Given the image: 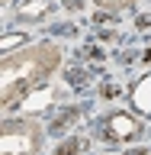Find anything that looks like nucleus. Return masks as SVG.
I'll list each match as a JSON object with an SVG mask.
<instances>
[{
	"mask_svg": "<svg viewBox=\"0 0 151 155\" xmlns=\"http://www.w3.org/2000/svg\"><path fill=\"white\" fill-rule=\"evenodd\" d=\"M64 48L55 42H32L19 52H10L0 61V107L3 113L16 110L32 91L45 87L61 68Z\"/></svg>",
	"mask_w": 151,
	"mask_h": 155,
	"instance_id": "nucleus-1",
	"label": "nucleus"
},
{
	"mask_svg": "<svg viewBox=\"0 0 151 155\" xmlns=\"http://www.w3.org/2000/svg\"><path fill=\"white\" fill-rule=\"evenodd\" d=\"M48 129L32 116H7L0 126V155H42Z\"/></svg>",
	"mask_w": 151,
	"mask_h": 155,
	"instance_id": "nucleus-2",
	"label": "nucleus"
},
{
	"mask_svg": "<svg viewBox=\"0 0 151 155\" xmlns=\"http://www.w3.org/2000/svg\"><path fill=\"white\" fill-rule=\"evenodd\" d=\"M93 136L106 145H129V142H135V139L145 136V123L135 113L113 110V113H103L93 123Z\"/></svg>",
	"mask_w": 151,
	"mask_h": 155,
	"instance_id": "nucleus-3",
	"label": "nucleus"
},
{
	"mask_svg": "<svg viewBox=\"0 0 151 155\" xmlns=\"http://www.w3.org/2000/svg\"><path fill=\"white\" fill-rule=\"evenodd\" d=\"M55 10H58L55 0H19L13 7V13H10V23H16V26H39Z\"/></svg>",
	"mask_w": 151,
	"mask_h": 155,
	"instance_id": "nucleus-4",
	"label": "nucleus"
},
{
	"mask_svg": "<svg viewBox=\"0 0 151 155\" xmlns=\"http://www.w3.org/2000/svg\"><path fill=\"white\" fill-rule=\"evenodd\" d=\"M87 116V104H77V107H58L55 116L48 120V136H71L80 120Z\"/></svg>",
	"mask_w": 151,
	"mask_h": 155,
	"instance_id": "nucleus-5",
	"label": "nucleus"
},
{
	"mask_svg": "<svg viewBox=\"0 0 151 155\" xmlns=\"http://www.w3.org/2000/svg\"><path fill=\"white\" fill-rule=\"evenodd\" d=\"M125 97H129V107L138 116H148L151 120V74L135 78L132 84H129V91H125Z\"/></svg>",
	"mask_w": 151,
	"mask_h": 155,
	"instance_id": "nucleus-6",
	"label": "nucleus"
},
{
	"mask_svg": "<svg viewBox=\"0 0 151 155\" xmlns=\"http://www.w3.org/2000/svg\"><path fill=\"white\" fill-rule=\"evenodd\" d=\"M96 78H100V68H96V65L77 61V65H68L64 68V84L74 87V91H90V87L96 84Z\"/></svg>",
	"mask_w": 151,
	"mask_h": 155,
	"instance_id": "nucleus-7",
	"label": "nucleus"
},
{
	"mask_svg": "<svg viewBox=\"0 0 151 155\" xmlns=\"http://www.w3.org/2000/svg\"><path fill=\"white\" fill-rule=\"evenodd\" d=\"M119 13H106V10H96V16H93V29L100 32L103 39H113V42H119L122 39V29H119Z\"/></svg>",
	"mask_w": 151,
	"mask_h": 155,
	"instance_id": "nucleus-8",
	"label": "nucleus"
},
{
	"mask_svg": "<svg viewBox=\"0 0 151 155\" xmlns=\"http://www.w3.org/2000/svg\"><path fill=\"white\" fill-rule=\"evenodd\" d=\"M77 58H80L84 65H103V61H106V52H103V45H93V42H87V45L77 52Z\"/></svg>",
	"mask_w": 151,
	"mask_h": 155,
	"instance_id": "nucleus-9",
	"label": "nucleus"
},
{
	"mask_svg": "<svg viewBox=\"0 0 151 155\" xmlns=\"http://www.w3.org/2000/svg\"><path fill=\"white\" fill-rule=\"evenodd\" d=\"M23 45H29L26 32H3V39H0V52L3 55H10L13 48H23Z\"/></svg>",
	"mask_w": 151,
	"mask_h": 155,
	"instance_id": "nucleus-10",
	"label": "nucleus"
},
{
	"mask_svg": "<svg viewBox=\"0 0 151 155\" xmlns=\"http://www.w3.org/2000/svg\"><path fill=\"white\" fill-rule=\"evenodd\" d=\"M100 10H106V13H125V10H135L138 7V0H93Z\"/></svg>",
	"mask_w": 151,
	"mask_h": 155,
	"instance_id": "nucleus-11",
	"label": "nucleus"
},
{
	"mask_svg": "<svg viewBox=\"0 0 151 155\" xmlns=\"http://www.w3.org/2000/svg\"><path fill=\"white\" fill-rule=\"evenodd\" d=\"M84 152V139L80 136H64V142L55 149V155H80Z\"/></svg>",
	"mask_w": 151,
	"mask_h": 155,
	"instance_id": "nucleus-12",
	"label": "nucleus"
},
{
	"mask_svg": "<svg viewBox=\"0 0 151 155\" xmlns=\"http://www.w3.org/2000/svg\"><path fill=\"white\" fill-rule=\"evenodd\" d=\"M48 32H52V36H61V39H74L77 36V26H74V23H58V26H52Z\"/></svg>",
	"mask_w": 151,
	"mask_h": 155,
	"instance_id": "nucleus-13",
	"label": "nucleus"
},
{
	"mask_svg": "<svg viewBox=\"0 0 151 155\" xmlns=\"http://www.w3.org/2000/svg\"><path fill=\"white\" fill-rule=\"evenodd\" d=\"M84 3H87V0H61V7H64L68 13H80V10H84Z\"/></svg>",
	"mask_w": 151,
	"mask_h": 155,
	"instance_id": "nucleus-14",
	"label": "nucleus"
},
{
	"mask_svg": "<svg viewBox=\"0 0 151 155\" xmlns=\"http://www.w3.org/2000/svg\"><path fill=\"white\" fill-rule=\"evenodd\" d=\"M148 26H151V16H138L135 19V29H138V32H145Z\"/></svg>",
	"mask_w": 151,
	"mask_h": 155,
	"instance_id": "nucleus-15",
	"label": "nucleus"
},
{
	"mask_svg": "<svg viewBox=\"0 0 151 155\" xmlns=\"http://www.w3.org/2000/svg\"><path fill=\"white\" fill-rule=\"evenodd\" d=\"M122 155H151V149H145V145H138V149H125Z\"/></svg>",
	"mask_w": 151,
	"mask_h": 155,
	"instance_id": "nucleus-16",
	"label": "nucleus"
},
{
	"mask_svg": "<svg viewBox=\"0 0 151 155\" xmlns=\"http://www.w3.org/2000/svg\"><path fill=\"white\" fill-rule=\"evenodd\" d=\"M116 94H119V91H116L113 84H106V87H103V97H116Z\"/></svg>",
	"mask_w": 151,
	"mask_h": 155,
	"instance_id": "nucleus-17",
	"label": "nucleus"
}]
</instances>
